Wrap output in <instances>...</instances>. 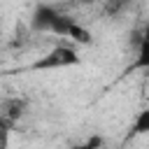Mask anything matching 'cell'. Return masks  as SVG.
<instances>
[{"label":"cell","mask_w":149,"mask_h":149,"mask_svg":"<svg viewBox=\"0 0 149 149\" xmlns=\"http://www.w3.org/2000/svg\"><path fill=\"white\" fill-rule=\"evenodd\" d=\"M81 58L74 49L70 47H56L51 49L47 56H42L40 61L33 63V70H58V68H70V65H79Z\"/></svg>","instance_id":"1"},{"label":"cell","mask_w":149,"mask_h":149,"mask_svg":"<svg viewBox=\"0 0 149 149\" xmlns=\"http://www.w3.org/2000/svg\"><path fill=\"white\" fill-rule=\"evenodd\" d=\"M56 16H58L56 7L47 5V2H40L33 9V14H30V30H35V33H51V26H54Z\"/></svg>","instance_id":"2"},{"label":"cell","mask_w":149,"mask_h":149,"mask_svg":"<svg viewBox=\"0 0 149 149\" xmlns=\"http://www.w3.org/2000/svg\"><path fill=\"white\" fill-rule=\"evenodd\" d=\"M130 70H149V23L142 28L137 40V56L130 65Z\"/></svg>","instance_id":"3"},{"label":"cell","mask_w":149,"mask_h":149,"mask_svg":"<svg viewBox=\"0 0 149 149\" xmlns=\"http://www.w3.org/2000/svg\"><path fill=\"white\" fill-rule=\"evenodd\" d=\"M147 133H149V107L142 109V112L135 116V121H133V126H130V137L147 135Z\"/></svg>","instance_id":"4"},{"label":"cell","mask_w":149,"mask_h":149,"mask_svg":"<svg viewBox=\"0 0 149 149\" xmlns=\"http://www.w3.org/2000/svg\"><path fill=\"white\" fill-rule=\"evenodd\" d=\"M81 149H102V137H100V135L88 137V140L81 144Z\"/></svg>","instance_id":"5"},{"label":"cell","mask_w":149,"mask_h":149,"mask_svg":"<svg viewBox=\"0 0 149 149\" xmlns=\"http://www.w3.org/2000/svg\"><path fill=\"white\" fill-rule=\"evenodd\" d=\"M70 149H81V144H72V147H70Z\"/></svg>","instance_id":"6"},{"label":"cell","mask_w":149,"mask_h":149,"mask_svg":"<svg viewBox=\"0 0 149 149\" xmlns=\"http://www.w3.org/2000/svg\"><path fill=\"white\" fill-rule=\"evenodd\" d=\"M79 2H95V0H79Z\"/></svg>","instance_id":"7"}]
</instances>
